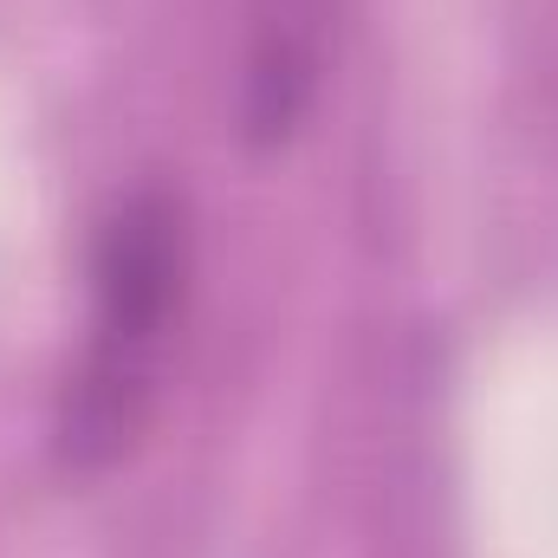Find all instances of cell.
<instances>
[{"instance_id": "obj_1", "label": "cell", "mask_w": 558, "mask_h": 558, "mask_svg": "<svg viewBox=\"0 0 558 558\" xmlns=\"http://www.w3.org/2000/svg\"><path fill=\"white\" fill-rule=\"evenodd\" d=\"M189 208L175 189L137 182L111 202L92 241L85 338L52 410V454L65 474H111L131 461L162 403L169 344L189 299Z\"/></svg>"}, {"instance_id": "obj_2", "label": "cell", "mask_w": 558, "mask_h": 558, "mask_svg": "<svg viewBox=\"0 0 558 558\" xmlns=\"http://www.w3.org/2000/svg\"><path fill=\"white\" fill-rule=\"evenodd\" d=\"M351 0H241V65H234V131L254 156L299 137L338 65Z\"/></svg>"}]
</instances>
